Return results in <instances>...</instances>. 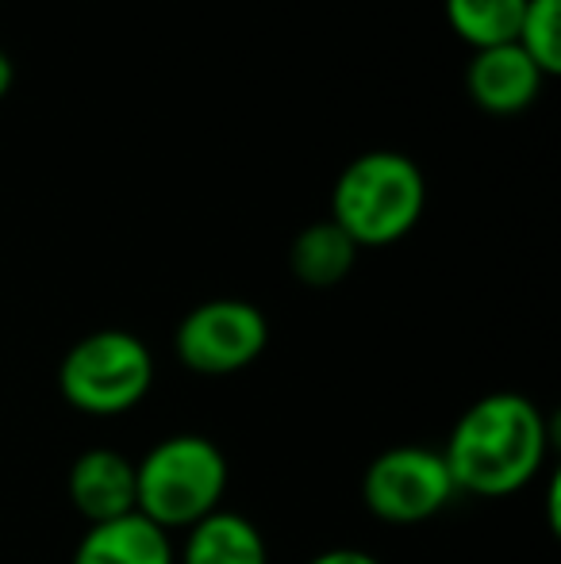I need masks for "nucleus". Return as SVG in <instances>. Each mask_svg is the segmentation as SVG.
<instances>
[{"mask_svg": "<svg viewBox=\"0 0 561 564\" xmlns=\"http://www.w3.org/2000/svg\"><path fill=\"white\" fill-rule=\"evenodd\" d=\"M527 0H446V20L473 51L516 43Z\"/></svg>", "mask_w": 561, "mask_h": 564, "instance_id": "obj_12", "label": "nucleus"}, {"mask_svg": "<svg viewBox=\"0 0 561 564\" xmlns=\"http://www.w3.org/2000/svg\"><path fill=\"white\" fill-rule=\"evenodd\" d=\"M304 564H381L374 557V553L366 550H350V545H343V550H327V553H315L312 561Z\"/></svg>", "mask_w": 561, "mask_h": 564, "instance_id": "obj_14", "label": "nucleus"}, {"mask_svg": "<svg viewBox=\"0 0 561 564\" xmlns=\"http://www.w3.org/2000/svg\"><path fill=\"white\" fill-rule=\"evenodd\" d=\"M516 43L542 74L554 77L561 69V0H527Z\"/></svg>", "mask_w": 561, "mask_h": 564, "instance_id": "obj_13", "label": "nucleus"}, {"mask_svg": "<svg viewBox=\"0 0 561 564\" xmlns=\"http://www.w3.org/2000/svg\"><path fill=\"white\" fill-rule=\"evenodd\" d=\"M427 185L412 158L374 150L338 173L331 193V224L354 246H392L423 216Z\"/></svg>", "mask_w": 561, "mask_h": 564, "instance_id": "obj_2", "label": "nucleus"}, {"mask_svg": "<svg viewBox=\"0 0 561 564\" xmlns=\"http://www.w3.org/2000/svg\"><path fill=\"white\" fill-rule=\"evenodd\" d=\"M69 503L89 527L112 522L136 511V460L120 449L93 446L69 465Z\"/></svg>", "mask_w": 561, "mask_h": 564, "instance_id": "obj_7", "label": "nucleus"}, {"mask_svg": "<svg viewBox=\"0 0 561 564\" xmlns=\"http://www.w3.org/2000/svg\"><path fill=\"white\" fill-rule=\"evenodd\" d=\"M177 564H270L266 538L247 514L212 511L196 527H188Z\"/></svg>", "mask_w": 561, "mask_h": 564, "instance_id": "obj_10", "label": "nucleus"}, {"mask_svg": "<svg viewBox=\"0 0 561 564\" xmlns=\"http://www.w3.org/2000/svg\"><path fill=\"white\" fill-rule=\"evenodd\" d=\"M550 442V419L539 403L519 392H493L462 411L439 453L457 491L504 499L542 473Z\"/></svg>", "mask_w": 561, "mask_h": 564, "instance_id": "obj_1", "label": "nucleus"}, {"mask_svg": "<svg viewBox=\"0 0 561 564\" xmlns=\"http://www.w3.org/2000/svg\"><path fill=\"white\" fill-rule=\"evenodd\" d=\"M354 261H358V246L331 224V219L304 227L292 238V250H289L292 276L300 284H308V289H335L354 269Z\"/></svg>", "mask_w": 561, "mask_h": 564, "instance_id": "obj_11", "label": "nucleus"}, {"mask_svg": "<svg viewBox=\"0 0 561 564\" xmlns=\"http://www.w3.org/2000/svg\"><path fill=\"white\" fill-rule=\"evenodd\" d=\"M12 77H15V69H12V58H8V54L0 51V97H4V93L12 89Z\"/></svg>", "mask_w": 561, "mask_h": 564, "instance_id": "obj_15", "label": "nucleus"}, {"mask_svg": "<svg viewBox=\"0 0 561 564\" xmlns=\"http://www.w3.org/2000/svg\"><path fill=\"white\" fill-rule=\"evenodd\" d=\"M542 82H547V74L519 51V43L485 46V51L473 54L470 69H465L470 97L477 100V108L493 116H516L531 108Z\"/></svg>", "mask_w": 561, "mask_h": 564, "instance_id": "obj_8", "label": "nucleus"}, {"mask_svg": "<svg viewBox=\"0 0 561 564\" xmlns=\"http://www.w3.org/2000/svg\"><path fill=\"white\" fill-rule=\"evenodd\" d=\"M457 496L439 449L392 446L377 453L362 473V503L389 527H416L446 511Z\"/></svg>", "mask_w": 561, "mask_h": 564, "instance_id": "obj_5", "label": "nucleus"}, {"mask_svg": "<svg viewBox=\"0 0 561 564\" xmlns=\"http://www.w3.org/2000/svg\"><path fill=\"white\" fill-rule=\"evenodd\" d=\"M154 384V357L131 330H93L58 365V392L74 411L116 419L136 411Z\"/></svg>", "mask_w": 561, "mask_h": 564, "instance_id": "obj_4", "label": "nucleus"}, {"mask_svg": "<svg viewBox=\"0 0 561 564\" xmlns=\"http://www.w3.org/2000/svg\"><path fill=\"white\" fill-rule=\"evenodd\" d=\"M270 346V323L247 300H208L177 323L173 349L201 377H231L255 365Z\"/></svg>", "mask_w": 561, "mask_h": 564, "instance_id": "obj_6", "label": "nucleus"}, {"mask_svg": "<svg viewBox=\"0 0 561 564\" xmlns=\"http://www.w3.org/2000/svg\"><path fill=\"white\" fill-rule=\"evenodd\" d=\"M227 491V457L204 434H170L136 460V511L158 530H188Z\"/></svg>", "mask_w": 561, "mask_h": 564, "instance_id": "obj_3", "label": "nucleus"}, {"mask_svg": "<svg viewBox=\"0 0 561 564\" xmlns=\"http://www.w3.org/2000/svg\"><path fill=\"white\" fill-rule=\"evenodd\" d=\"M69 564H177V553L165 530L131 511L85 530Z\"/></svg>", "mask_w": 561, "mask_h": 564, "instance_id": "obj_9", "label": "nucleus"}]
</instances>
